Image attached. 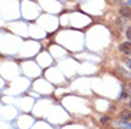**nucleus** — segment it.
Here are the masks:
<instances>
[{
  "instance_id": "6e6552de",
  "label": "nucleus",
  "mask_w": 131,
  "mask_h": 129,
  "mask_svg": "<svg viewBox=\"0 0 131 129\" xmlns=\"http://www.w3.org/2000/svg\"><path fill=\"white\" fill-rule=\"evenodd\" d=\"M130 107H131V101H130Z\"/></svg>"
},
{
  "instance_id": "7ed1b4c3",
  "label": "nucleus",
  "mask_w": 131,
  "mask_h": 129,
  "mask_svg": "<svg viewBox=\"0 0 131 129\" xmlns=\"http://www.w3.org/2000/svg\"><path fill=\"white\" fill-rule=\"evenodd\" d=\"M121 118L124 121H131V112H128V111H125V112L121 113Z\"/></svg>"
},
{
  "instance_id": "20e7f679",
  "label": "nucleus",
  "mask_w": 131,
  "mask_h": 129,
  "mask_svg": "<svg viewBox=\"0 0 131 129\" xmlns=\"http://www.w3.org/2000/svg\"><path fill=\"white\" fill-rule=\"evenodd\" d=\"M110 121H108V118H101V123L103 125H105V123H108Z\"/></svg>"
},
{
  "instance_id": "f03ea898",
  "label": "nucleus",
  "mask_w": 131,
  "mask_h": 129,
  "mask_svg": "<svg viewBox=\"0 0 131 129\" xmlns=\"http://www.w3.org/2000/svg\"><path fill=\"white\" fill-rule=\"evenodd\" d=\"M120 13H121L123 17H127V19L131 20V9L130 7H123V9L120 10Z\"/></svg>"
},
{
  "instance_id": "f257e3e1",
  "label": "nucleus",
  "mask_w": 131,
  "mask_h": 129,
  "mask_svg": "<svg viewBox=\"0 0 131 129\" xmlns=\"http://www.w3.org/2000/svg\"><path fill=\"white\" fill-rule=\"evenodd\" d=\"M120 51L123 53V54H131V43L127 41V43H123V44H120Z\"/></svg>"
},
{
  "instance_id": "0eeeda50",
  "label": "nucleus",
  "mask_w": 131,
  "mask_h": 129,
  "mask_svg": "<svg viewBox=\"0 0 131 129\" xmlns=\"http://www.w3.org/2000/svg\"><path fill=\"white\" fill-rule=\"evenodd\" d=\"M127 2H128V4H130V6H131V0H127Z\"/></svg>"
},
{
  "instance_id": "39448f33",
  "label": "nucleus",
  "mask_w": 131,
  "mask_h": 129,
  "mask_svg": "<svg viewBox=\"0 0 131 129\" xmlns=\"http://www.w3.org/2000/svg\"><path fill=\"white\" fill-rule=\"evenodd\" d=\"M127 38H128V40H131V29H128V30H127Z\"/></svg>"
},
{
  "instance_id": "423d86ee",
  "label": "nucleus",
  "mask_w": 131,
  "mask_h": 129,
  "mask_svg": "<svg viewBox=\"0 0 131 129\" xmlns=\"http://www.w3.org/2000/svg\"><path fill=\"white\" fill-rule=\"evenodd\" d=\"M127 65H128V67L131 68V60H128V61H127Z\"/></svg>"
}]
</instances>
